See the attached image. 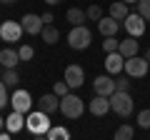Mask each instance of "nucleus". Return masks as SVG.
I'll return each instance as SVG.
<instances>
[{
	"label": "nucleus",
	"instance_id": "f257e3e1",
	"mask_svg": "<svg viewBox=\"0 0 150 140\" xmlns=\"http://www.w3.org/2000/svg\"><path fill=\"white\" fill-rule=\"evenodd\" d=\"M25 128L30 130V135H33L35 140H40V138H45V135H48V130L53 128V125H50L48 113L38 108L35 113H28V118H25Z\"/></svg>",
	"mask_w": 150,
	"mask_h": 140
},
{
	"label": "nucleus",
	"instance_id": "f03ea898",
	"mask_svg": "<svg viewBox=\"0 0 150 140\" xmlns=\"http://www.w3.org/2000/svg\"><path fill=\"white\" fill-rule=\"evenodd\" d=\"M83 110H85V103H83L80 98L75 95V93H68V95L60 98V113H63L65 118L78 120V118L83 115Z\"/></svg>",
	"mask_w": 150,
	"mask_h": 140
},
{
	"label": "nucleus",
	"instance_id": "7ed1b4c3",
	"mask_svg": "<svg viewBox=\"0 0 150 140\" xmlns=\"http://www.w3.org/2000/svg\"><path fill=\"white\" fill-rule=\"evenodd\" d=\"M133 108H135V103H133V98H130V93L115 90L110 95V110H112V113H118L120 118H128V115L133 113Z\"/></svg>",
	"mask_w": 150,
	"mask_h": 140
},
{
	"label": "nucleus",
	"instance_id": "20e7f679",
	"mask_svg": "<svg viewBox=\"0 0 150 140\" xmlns=\"http://www.w3.org/2000/svg\"><path fill=\"white\" fill-rule=\"evenodd\" d=\"M90 40H93V35L85 25H73V30L68 33V43L73 50H85L90 45Z\"/></svg>",
	"mask_w": 150,
	"mask_h": 140
},
{
	"label": "nucleus",
	"instance_id": "39448f33",
	"mask_svg": "<svg viewBox=\"0 0 150 140\" xmlns=\"http://www.w3.org/2000/svg\"><path fill=\"white\" fill-rule=\"evenodd\" d=\"M125 73L130 78H143L145 73H150V60L140 58V55H133V58H125Z\"/></svg>",
	"mask_w": 150,
	"mask_h": 140
},
{
	"label": "nucleus",
	"instance_id": "423d86ee",
	"mask_svg": "<svg viewBox=\"0 0 150 140\" xmlns=\"http://www.w3.org/2000/svg\"><path fill=\"white\" fill-rule=\"evenodd\" d=\"M0 38L5 43H18L23 38V23H15V20L0 23Z\"/></svg>",
	"mask_w": 150,
	"mask_h": 140
},
{
	"label": "nucleus",
	"instance_id": "0eeeda50",
	"mask_svg": "<svg viewBox=\"0 0 150 140\" xmlns=\"http://www.w3.org/2000/svg\"><path fill=\"white\" fill-rule=\"evenodd\" d=\"M10 105H13V110H18V113H30V108H33V98H30V93L28 90H15L10 95Z\"/></svg>",
	"mask_w": 150,
	"mask_h": 140
},
{
	"label": "nucleus",
	"instance_id": "6e6552de",
	"mask_svg": "<svg viewBox=\"0 0 150 140\" xmlns=\"http://www.w3.org/2000/svg\"><path fill=\"white\" fill-rule=\"evenodd\" d=\"M65 83H68L73 90H75V88H80V85H85V70H83L78 63L68 65V68H65Z\"/></svg>",
	"mask_w": 150,
	"mask_h": 140
},
{
	"label": "nucleus",
	"instance_id": "1a4fd4ad",
	"mask_svg": "<svg viewBox=\"0 0 150 140\" xmlns=\"http://www.w3.org/2000/svg\"><path fill=\"white\" fill-rule=\"evenodd\" d=\"M23 30L28 33V35H40L43 33V28H45V23H43V15H35V13H28V15H23Z\"/></svg>",
	"mask_w": 150,
	"mask_h": 140
},
{
	"label": "nucleus",
	"instance_id": "9d476101",
	"mask_svg": "<svg viewBox=\"0 0 150 140\" xmlns=\"http://www.w3.org/2000/svg\"><path fill=\"white\" fill-rule=\"evenodd\" d=\"M125 30L133 35V38H138V35H143L145 33V18L140 15V13H128V18H125Z\"/></svg>",
	"mask_w": 150,
	"mask_h": 140
},
{
	"label": "nucleus",
	"instance_id": "9b49d317",
	"mask_svg": "<svg viewBox=\"0 0 150 140\" xmlns=\"http://www.w3.org/2000/svg\"><path fill=\"white\" fill-rule=\"evenodd\" d=\"M123 68H125V55L120 53V50H115V53H105V70L110 73V75L120 73Z\"/></svg>",
	"mask_w": 150,
	"mask_h": 140
},
{
	"label": "nucleus",
	"instance_id": "f8f14e48",
	"mask_svg": "<svg viewBox=\"0 0 150 140\" xmlns=\"http://www.w3.org/2000/svg\"><path fill=\"white\" fill-rule=\"evenodd\" d=\"M93 88H95V95H108V98L118 90V88H115V80H112L110 75H98L95 83H93Z\"/></svg>",
	"mask_w": 150,
	"mask_h": 140
},
{
	"label": "nucleus",
	"instance_id": "ddd939ff",
	"mask_svg": "<svg viewBox=\"0 0 150 140\" xmlns=\"http://www.w3.org/2000/svg\"><path fill=\"white\" fill-rule=\"evenodd\" d=\"M88 108H90L93 115L103 118V115L110 113V98H108V95H95V98L90 100V105H88Z\"/></svg>",
	"mask_w": 150,
	"mask_h": 140
},
{
	"label": "nucleus",
	"instance_id": "4468645a",
	"mask_svg": "<svg viewBox=\"0 0 150 140\" xmlns=\"http://www.w3.org/2000/svg\"><path fill=\"white\" fill-rule=\"evenodd\" d=\"M38 108L45 110V113H55V110H60V95H55V93H45L40 100H38Z\"/></svg>",
	"mask_w": 150,
	"mask_h": 140
},
{
	"label": "nucleus",
	"instance_id": "2eb2a0df",
	"mask_svg": "<svg viewBox=\"0 0 150 140\" xmlns=\"http://www.w3.org/2000/svg\"><path fill=\"white\" fill-rule=\"evenodd\" d=\"M98 30H100L103 38H108V35H115V33L120 30V20H115L112 15L100 18V20H98Z\"/></svg>",
	"mask_w": 150,
	"mask_h": 140
},
{
	"label": "nucleus",
	"instance_id": "dca6fc26",
	"mask_svg": "<svg viewBox=\"0 0 150 140\" xmlns=\"http://www.w3.org/2000/svg\"><path fill=\"white\" fill-rule=\"evenodd\" d=\"M5 128L10 130L13 135H15V133H20V130L25 128V115H23V113H18V110H13V113L8 115V120H5Z\"/></svg>",
	"mask_w": 150,
	"mask_h": 140
},
{
	"label": "nucleus",
	"instance_id": "f3484780",
	"mask_svg": "<svg viewBox=\"0 0 150 140\" xmlns=\"http://www.w3.org/2000/svg\"><path fill=\"white\" fill-rule=\"evenodd\" d=\"M18 63H20L18 50H10V48H3V50H0V65H3V68H15Z\"/></svg>",
	"mask_w": 150,
	"mask_h": 140
},
{
	"label": "nucleus",
	"instance_id": "a211bd4d",
	"mask_svg": "<svg viewBox=\"0 0 150 140\" xmlns=\"http://www.w3.org/2000/svg\"><path fill=\"white\" fill-rule=\"evenodd\" d=\"M120 53L125 55V58H133V55H138V50H140V45H138V40L130 35V38H125V40H120Z\"/></svg>",
	"mask_w": 150,
	"mask_h": 140
},
{
	"label": "nucleus",
	"instance_id": "6ab92c4d",
	"mask_svg": "<svg viewBox=\"0 0 150 140\" xmlns=\"http://www.w3.org/2000/svg\"><path fill=\"white\" fill-rule=\"evenodd\" d=\"M68 138H70V130L63 128V125H53L45 135V140H68Z\"/></svg>",
	"mask_w": 150,
	"mask_h": 140
},
{
	"label": "nucleus",
	"instance_id": "aec40b11",
	"mask_svg": "<svg viewBox=\"0 0 150 140\" xmlns=\"http://www.w3.org/2000/svg\"><path fill=\"white\" fill-rule=\"evenodd\" d=\"M110 15L115 18V20L123 23L125 18H128V3H125V0H120V3H112V5H110Z\"/></svg>",
	"mask_w": 150,
	"mask_h": 140
},
{
	"label": "nucleus",
	"instance_id": "412c9836",
	"mask_svg": "<svg viewBox=\"0 0 150 140\" xmlns=\"http://www.w3.org/2000/svg\"><path fill=\"white\" fill-rule=\"evenodd\" d=\"M65 18H68L70 25H83V23H85V18H88V13H83L80 8H70Z\"/></svg>",
	"mask_w": 150,
	"mask_h": 140
},
{
	"label": "nucleus",
	"instance_id": "4be33fe9",
	"mask_svg": "<svg viewBox=\"0 0 150 140\" xmlns=\"http://www.w3.org/2000/svg\"><path fill=\"white\" fill-rule=\"evenodd\" d=\"M40 35H43V43H45V45H55V43H58V38H60L58 28H53V25H45Z\"/></svg>",
	"mask_w": 150,
	"mask_h": 140
},
{
	"label": "nucleus",
	"instance_id": "5701e85b",
	"mask_svg": "<svg viewBox=\"0 0 150 140\" xmlns=\"http://www.w3.org/2000/svg\"><path fill=\"white\" fill-rule=\"evenodd\" d=\"M3 83H5L8 88H13V85L20 83V75L15 73V68H5V73H3Z\"/></svg>",
	"mask_w": 150,
	"mask_h": 140
},
{
	"label": "nucleus",
	"instance_id": "b1692460",
	"mask_svg": "<svg viewBox=\"0 0 150 140\" xmlns=\"http://www.w3.org/2000/svg\"><path fill=\"white\" fill-rule=\"evenodd\" d=\"M118 48H120V40H115V35L103 38V50H105V53H115Z\"/></svg>",
	"mask_w": 150,
	"mask_h": 140
},
{
	"label": "nucleus",
	"instance_id": "393cba45",
	"mask_svg": "<svg viewBox=\"0 0 150 140\" xmlns=\"http://www.w3.org/2000/svg\"><path fill=\"white\" fill-rule=\"evenodd\" d=\"M133 135H135V130L130 128V125H120V128L115 130V138H118V140H130Z\"/></svg>",
	"mask_w": 150,
	"mask_h": 140
},
{
	"label": "nucleus",
	"instance_id": "a878e982",
	"mask_svg": "<svg viewBox=\"0 0 150 140\" xmlns=\"http://www.w3.org/2000/svg\"><path fill=\"white\" fill-rule=\"evenodd\" d=\"M138 125L143 130H150V110H140L138 113Z\"/></svg>",
	"mask_w": 150,
	"mask_h": 140
},
{
	"label": "nucleus",
	"instance_id": "bb28decb",
	"mask_svg": "<svg viewBox=\"0 0 150 140\" xmlns=\"http://www.w3.org/2000/svg\"><path fill=\"white\" fill-rule=\"evenodd\" d=\"M18 55H20L23 63H28V60H33V55H35V50L30 48V45H20V50H18Z\"/></svg>",
	"mask_w": 150,
	"mask_h": 140
},
{
	"label": "nucleus",
	"instance_id": "cd10ccee",
	"mask_svg": "<svg viewBox=\"0 0 150 140\" xmlns=\"http://www.w3.org/2000/svg\"><path fill=\"white\" fill-rule=\"evenodd\" d=\"M138 13L145 20H150V0H138Z\"/></svg>",
	"mask_w": 150,
	"mask_h": 140
},
{
	"label": "nucleus",
	"instance_id": "c85d7f7f",
	"mask_svg": "<svg viewBox=\"0 0 150 140\" xmlns=\"http://www.w3.org/2000/svg\"><path fill=\"white\" fill-rule=\"evenodd\" d=\"M8 103H10V95H8V85H5L3 80H0V110L5 108Z\"/></svg>",
	"mask_w": 150,
	"mask_h": 140
},
{
	"label": "nucleus",
	"instance_id": "c756f323",
	"mask_svg": "<svg viewBox=\"0 0 150 140\" xmlns=\"http://www.w3.org/2000/svg\"><path fill=\"white\" fill-rule=\"evenodd\" d=\"M85 13H88V18H90V20H95V23L103 18V8H100V5H90Z\"/></svg>",
	"mask_w": 150,
	"mask_h": 140
},
{
	"label": "nucleus",
	"instance_id": "7c9ffc66",
	"mask_svg": "<svg viewBox=\"0 0 150 140\" xmlns=\"http://www.w3.org/2000/svg\"><path fill=\"white\" fill-rule=\"evenodd\" d=\"M130 85H133V83H130V75H128V73H125V78H118V80H115V88H118V90H125V93H128Z\"/></svg>",
	"mask_w": 150,
	"mask_h": 140
},
{
	"label": "nucleus",
	"instance_id": "2f4dec72",
	"mask_svg": "<svg viewBox=\"0 0 150 140\" xmlns=\"http://www.w3.org/2000/svg\"><path fill=\"white\" fill-rule=\"evenodd\" d=\"M68 90H70V85H68V83H55V85H53V93H55V95H60V98H63V95H68Z\"/></svg>",
	"mask_w": 150,
	"mask_h": 140
},
{
	"label": "nucleus",
	"instance_id": "473e14b6",
	"mask_svg": "<svg viewBox=\"0 0 150 140\" xmlns=\"http://www.w3.org/2000/svg\"><path fill=\"white\" fill-rule=\"evenodd\" d=\"M53 20H55V15H53V13H45V15H43V23H45V25H50Z\"/></svg>",
	"mask_w": 150,
	"mask_h": 140
},
{
	"label": "nucleus",
	"instance_id": "72a5a7b5",
	"mask_svg": "<svg viewBox=\"0 0 150 140\" xmlns=\"http://www.w3.org/2000/svg\"><path fill=\"white\" fill-rule=\"evenodd\" d=\"M48 5H60V3H65V0H45Z\"/></svg>",
	"mask_w": 150,
	"mask_h": 140
},
{
	"label": "nucleus",
	"instance_id": "f704fd0d",
	"mask_svg": "<svg viewBox=\"0 0 150 140\" xmlns=\"http://www.w3.org/2000/svg\"><path fill=\"white\" fill-rule=\"evenodd\" d=\"M0 3H5V5H13V3H15V0H0Z\"/></svg>",
	"mask_w": 150,
	"mask_h": 140
},
{
	"label": "nucleus",
	"instance_id": "c9c22d12",
	"mask_svg": "<svg viewBox=\"0 0 150 140\" xmlns=\"http://www.w3.org/2000/svg\"><path fill=\"white\" fill-rule=\"evenodd\" d=\"M145 58H148V60H150V48H148V50H145Z\"/></svg>",
	"mask_w": 150,
	"mask_h": 140
},
{
	"label": "nucleus",
	"instance_id": "e433bc0d",
	"mask_svg": "<svg viewBox=\"0 0 150 140\" xmlns=\"http://www.w3.org/2000/svg\"><path fill=\"white\" fill-rule=\"evenodd\" d=\"M3 125H5V120H3V118H0V130H3Z\"/></svg>",
	"mask_w": 150,
	"mask_h": 140
},
{
	"label": "nucleus",
	"instance_id": "4c0bfd02",
	"mask_svg": "<svg viewBox=\"0 0 150 140\" xmlns=\"http://www.w3.org/2000/svg\"><path fill=\"white\" fill-rule=\"evenodd\" d=\"M125 3H138V0H125Z\"/></svg>",
	"mask_w": 150,
	"mask_h": 140
}]
</instances>
